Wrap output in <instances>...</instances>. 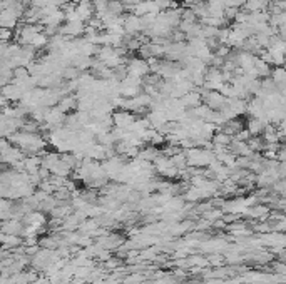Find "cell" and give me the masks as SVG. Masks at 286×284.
<instances>
[{"instance_id": "obj_1", "label": "cell", "mask_w": 286, "mask_h": 284, "mask_svg": "<svg viewBox=\"0 0 286 284\" xmlns=\"http://www.w3.org/2000/svg\"><path fill=\"white\" fill-rule=\"evenodd\" d=\"M9 142L17 146L22 151L23 155H39L44 152L47 147V141L44 135H41L39 132H22L17 131L12 135H9Z\"/></svg>"}, {"instance_id": "obj_2", "label": "cell", "mask_w": 286, "mask_h": 284, "mask_svg": "<svg viewBox=\"0 0 286 284\" xmlns=\"http://www.w3.org/2000/svg\"><path fill=\"white\" fill-rule=\"evenodd\" d=\"M25 157L23 152L14 144H9L3 149H0V164L3 166H15L17 162H20Z\"/></svg>"}, {"instance_id": "obj_3", "label": "cell", "mask_w": 286, "mask_h": 284, "mask_svg": "<svg viewBox=\"0 0 286 284\" xmlns=\"http://www.w3.org/2000/svg\"><path fill=\"white\" fill-rule=\"evenodd\" d=\"M123 29H124V36L134 37L144 30L143 20H141V17H138V15H134V14H126V15H123Z\"/></svg>"}, {"instance_id": "obj_4", "label": "cell", "mask_w": 286, "mask_h": 284, "mask_svg": "<svg viewBox=\"0 0 286 284\" xmlns=\"http://www.w3.org/2000/svg\"><path fill=\"white\" fill-rule=\"evenodd\" d=\"M85 24L81 20H72V22H64V25L59 27V34L67 38H79L84 36Z\"/></svg>"}, {"instance_id": "obj_5", "label": "cell", "mask_w": 286, "mask_h": 284, "mask_svg": "<svg viewBox=\"0 0 286 284\" xmlns=\"http://www.w3.org/2000/svg\"><path fill=\"white\" fill-rule=\"evenodd\" d=\"M127 69V76L132 77H139V79H144V77L149 74V65L146 60L139 59V57H134V59H129L126 64Z\"/></svg>"}, {"instance_id": "obj_6", "label": "cell", "mask_w": 286, "mask_h": 284, "mask_svg": "<svg viewBox=\"0 0 286 284\" xmlns=\"http://www.w3.org/2000/svg\"><path fill=\"white\" fill-rule=\"evenodd\" d=\"M111 117H112V126H114V127H121V129H126V131H127V127L136 120V117H134V114H132V112L121 111V109H119V111H116V112H112Z\"/></svg>"}, {"instance_id": "obj_7", "label": "cell", "mask_w": 286, "mask_h": 284, "mask_svg": "<svg viewBox=\"0 0 286 284\" xmlns=\"http://www.w3.org/2000/svg\"><path fill=\"white\" fill-rule=\"evenodd\" d=\"M0 94L3 95V99H5L7 102H19L23 95V91L20 89V85L10 82L0 89Z\"/></svg>"}, {"instance_id": "obj_8", "label": "cell", "mask_w": 286, "mask_h": 284, "mask_svg": "<svg viewBox=\"0 0 286 284\" xmlns=\"http://www.w3.org/2000/svg\"><path fill=\"white\" fill-rule=\"evenodd\" d=\"M76 14H77V19H79L81 22L87 24V22L94 17V7H92L91 0H82V2L77 3Z\"/></svg>"}, {"instance_id": "obj_9", "label": "cell", "mask_w": 286, "mask_h": 284, "mask_svg": "<svg viewBox=\"0 0 286 284\" xmlns=\"http://www.w3.org/2000/svg\"><path fill=\"white\" fill-rule=\"evenodd\" d=\"M181 102L186 109H194V107H198V106H201L203 104V97L198 92V89L194 87L191 92H187L186 95L181 97Z\"/></svg>"}, {"instance_id": "obj_10", "label": "cell", "mask_w": 286, "mask_h": 284, "mask_svg": "<svg viewBox=\"0 0 286 284\" xmlns=\"http://www.w3.org/2000/svg\"><path fill=\"white\" fill-rule=\"evenodd\" d=\"M269 0H248L245 5L241 7V10L251 14V12H263V10L268 9Z\"/></svg>"}, {"instance_id": "obj_11", "label": "cell", "mask_w": 286, "mask_h": 284, "mask_svg": "<svg viewBox=\"0 0 286 284\" xmlns=\"http://www.w3.org/2000/svg\"><path fill=\"white\" fill-rule=\"evenodd\" d=\"M265 127V124L256 117H248V120L245 122V129L249 132V135H261Z\"/></svg>"}, {"instance_id": "obj_12", "label": "cell", "mask_w": 286, "mask_h": 284, "mask_svg": "<svg viewBox=\"0 0 286 284\" xmlns=\"http://www.w3.org/2000/svg\"><path fill=\"white\" fill-rule=\"evenodd\" d=\"M57 107L61 109L62 112H65V114H69L70 111H74V109H77V99L76 95L69 94V95H62L61 99H59L57 102Z\"/></svg>"}, {"instance_id": "obj_13", "label": "cell", "mask_w": 286, "mask_h": 284, "mask_svg": "<svg viewBox=\"0 0 286 284\" xmlns=\"http://www.w3.org/2000/svg\"><path fill=\"white\" fill-rule=\"evenodd\" d=\"M254 71L258 74V79H266L271 74V65H268L266 62L256 57V60H254Z\"/></svg>"}, {"instance_id": "obj_14", "label": "cell", "mask_w": 286, "mask_h": 284, "mask_svg": "<svg viewBox=\"0 0 286 284\" xmlns=\"http://www.w3.org/2000/svg\"><path fill=\"white\" fill-rule=\"evenodd\" d=\"M231 135L228 134H225V132H221V131H216L213 134V137H211V142L214 144V146H225V147H228L229 144H231Z\"/></svg>"}, {"instance_id": "obj_15", "label": "cell", "mask_w": 286, "mask_h": 284, "mask_svg": "<svg viewBox=\"0 0 286 284\" xmlns=\"http://www.w3.org/2000/svg\"><path fill=\"white\" fill-rule=\"evenodd\" d=\"M107 14L114 15V17H121V15H124V3H121L119 0H109Z\"/></svg>"}, {"instance_id": "obj_16", "label": "cell", "mask_w": 286, "mask_h": 284, "mask_svg": "<svg viewBox=\"0 0 286 284\" xmlns=\"http://www.w3.org/2000/svg\"><path fill=\"white\" fill-rule=\"evenodd\" d=\"M47 42H49V37L44 34V30L42 32H39L37 36H35V38L32 40V44H30V47H34L35 50L37 49H45L47 47Z\"/></svg>"}, {"instance_id": "obj_17", "label": "cell", "mask_w": 286, "mask_h": 284, "mask_svg": "<svg viewBox=\"0 0 286 284\" xmlns=\"http://www.w3.org/2000/svg\"><path fill=\"white\" fill-rule=\"evenodd\" d=\"M81 74H82L81 71H77L76 67L69 65V67H65L64 71H62V77H64L65 80H76V79H79Z\"/></svg>"}, {"instance_id": "obj_18", "label": "cell", "mask_w": 286, "mask_h": 284, "mask_svg": "<svg viewBox=\"0 0 286 284\" xmlns=\"http://www.w3.org/2000/svg\"><path fill=\"white\" fill-rule=\"evenodd\" d=\"M238 10H240V9H236V7H226L225 12H223V19H225V20L229 24V22L234 20V17H236Z\"/></svg>"}, {"instance_id": "obj_19", "label": "cell", "mask_w": 286, "mask_h": 284, "mask_svg": "<svg viewBox=\"0 0 286 284\" xmlns=\"http://www.w3.org/2000/svg\"><path fill=\"white\" fill-rule=\"evenodd\" d=\"M231 47H228V45H225V44H219L218 47H216V52H214V56H218V57H221V59H226V57L231 54Z\"/></svg>"}, {"instance_id": "obj_20", "label": "cell", "mask_w": 286, "mask_h": 284, "mask_svg": "<svg viewBox=\"0 0 286 284\" xmlns=\"http://www.w3.org/2000/svg\"><path fill=\"white\" fill-rule=\"evenodd\" d=\"M234 24H246L248 22V12H245V10H238V14H236V17H234Z\"/></svg>"}, {"instance_id": "obj_21", "label": "cell", "mask_w": 286, "mask_h": 284, "mask_svg": "<svg viewBox=\"0 0 286 284\" xmlns=\"http://www.w3.org/2000/svg\"><path fill=\"white\" fill-rule=\"evenodd\" d=\"M249 137H251V135H249V132L246 131V129H241L240 132H236V134L233 135L234 141H240V142H246Z\"/></svg>"}, {"instance_id": "obj_22", "label": "cell", "mask_w": 286, "mask_h": 284, "mask_svg": "<svg viewBox=\"0 0 286 284\" xmlns=\"http://www.w3.org/2000/svg\"><path fill=\"white\" fill-rule=\"evenodd\" d=\"M5 106H9V102H7V100L3 99V95L0 94V107H5Z\"/></svg>"}, {"instance_id": "obj_23", "label": "cell", "mask_w": 286, "mask_h": 284, "mask_svg": "<svg viewBox=\"0 0 286 284\" xmlns=\"http://www.w3.org/2000/svg\"><path fill=\"white\" fill-rule=\"evenodd\" d=\"M269 2H275V0H269Z\"/></svg>"}]
</instances>
